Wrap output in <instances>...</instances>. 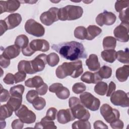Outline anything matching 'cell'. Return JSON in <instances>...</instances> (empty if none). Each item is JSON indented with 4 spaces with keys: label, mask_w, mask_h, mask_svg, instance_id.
Masks as SVG:
<instances>
[{
    "label": "cell",
    "mask_w": 129,
    "mask_h": 129,
    "mask_svg": "<svg viewBox=\"0 0 129 129\" xmlns=\"http://www.w3.org/2000/svg\"><path fill=\"white\" fill-rule=\"evenodd\" d=\"M51 48L63 58L72 61L80 58H86L88 56L84 45L82 43L77 41L54 44Z\"/></svg>",
    "instance_id": "1"
},
{
    "label": "cell",
    "mask_w": 129,
    "mask_h": 129,
    "mask_svg": "<svg viewBox=\"0 0 129 129\" xmlns=\"http://www.w3.org/2000/svg\"><path fill=\"white\" fill-rule=\"evenodd\" d=\"M83 73L82 62L80 60L69 62H64L59 66L55 70L56 76L59 79H63L68 76L77 78Z\"/></svg>",
    "instance_id": "2"
},
{
    "label": "cell",
    "mask_w": 129,
    "mask_h": 129,
    "mask_svg": "<svg viewBox=\"0 0 129 129\" xmlns=\"http://www.w3.org/2000/svg\"><path fill=\"white\" fill-rule=\"evenodd\" d=\"M83 13L81 7L68 5L59 9L58 19L61 21L75 20L81 18Z\"/></svg>",
    "instance_id": "3"
},
{
    "label": "cell",
    "mask_w": 129,
    "mask_h": 129,
    "mask_svg": "<svg viewBox=\"0 0 129 129\" xmlns=\"http://www.w3.org/2000/svg\"><path fill=\"white\" fill-rule=\"evenodd\" d=\"M69 104L74 117L80 120H88L90 117L89 111L85 108L80 100L76 97L69 99Z\"/></svg>",
    "instance_id": "4"
},
{
    "label": "cell",
    "mask_w": 129,
    "mask_h": 129,
    "mask_svg": "<svg viewBox=\"0 0 129 129\" xmlns=\"http://www.w3.org/2000/svg\"><path fill=\"white\" fill-rule=\"evenodd\" d=\"M80 99L82 104L91 111H96L99 108L100 105L99 99L89 92L82 93L80 95Z\"/></svg>",
    "instance_id": "5"
},
{
    "label": "cell",
    "mask_w": 129,
    "mask_h": 129,
    "mask_svg": "<svg viewBox=\"0 0 129 129\" xmlns=\"http://www.w3.org/2000/svg\"><path fill=\"white\" fill-rule=\"evenodd\" d=\"M25 29L27 33L36 37H42L45 34L44 27L34 19L28 20L25 24Z\"/></svg>",
    "instance_id": "6"
},
{
    "label": "cell",
    "mask_w": 129,
    "mask_h": 129,
    "mask_svg": "<svg viewBox=\"0 0 129 129\" xmlns=\"http://www.w3.org/2000/svg\"><path fill=\"white\" fill-rule=\"evenodd\" d=\"M110 96V101L113 105L122 107H128V93H125L123 90H118L114 91Z\"/></svg>",
    "instance_id": "7"
},
{
    "label": "cell",
    "mask_w": 129,
    "mask_h": 129,
    "mask_svg": "<svg viewBox=\"0 0 129 129\" xmlns=\"http://www.w3.org/2000/svg\"><path fill=\"white\" fill-rule=\"evenodd\" d=\"M15 112L16 115L25 123H32L36 120L35 114L32 110H29L25 105H21Z\"/></svg>",
    "instance_id": "8"
},
{
    "label": "cell",
    "mask_w": 129,
    "mask_h": 129,
    "mask_svg": "<svg viewBox=\"0 0 129 129\" xmlns=\"http://www.w3.org/2000/svg\"><path fill=\"white\" fill-rule=\"evenodd\" d=\"M100 111L104 119L109 123L119 119L120 117L119 111L115 108H112L108 104H103L100 107Z\"/></svg>",
    "instance_id": "9"
},
{
    "label": "cell",
    "mask_w": 129,
    "mask_h": 129,
    "mask_svg": "<svg viewBox=\"0 0 129 129\" xmlns=\"http://www.w3.org/2000/svg\"><path fill=\"white\" fill-rule=\"evenodd\" d=\"M58 8L52 7L47 11L42 13L40 16V20L41 23L46 26H50L54 22L57 21L59 20L58 16Z\"/></svg>",
    "instance_id": "10"
},
{
    "label": "cell",
    "mask_w": 129,
    "mask_h": 129,
    "mask_svg": "<svg viewBox=\"0 0 129 129\" xmlns=\"http://www.w3.org/2000/svg\"><path fill=\"white\" fill-rule=\"evenodd\" d=\"M116 19V17L114 13L104 11L96 17V23L100 26H103L104 25L110 26L115 23Z\"/></svg>",
    "instance_id": "11"
},
{
    "label": "cell",
    "mask_w": 129,
    "mask_h": 129,
    "mask_svg": "<svg viewBox=\"0 0 129 129\" xmlns=\"http://www.w3.org/2000/svg\"><path fill=\"white\" fill-rule=\"evenodd\" d=\"M128 24L121 23L115 27L113 31L116 40L121 42H126L128 41Z\"/></svg>",
    "instance_id": "12"
},
{
    "label": "cell",
    "mask_w": 129,
    "mask_h": 129,
    "mask_svg": "<svg viewBox=\"0 0 129 129\" xmlns=\"http://www.w3.org/2000/svg\"><path fill=\"white\" fill-rule=\"evenodd\" d=\"M49 91L55 93L56 96L60 99H67L70 95L69 90L60 83H55L51 85L49 87Z\"/></svg>",
    "instance_id": "13"
},
{
    "label": "cell",
    "mask_w": 129,
    "mask_h": 129,
    "mask_svg": "<svg viewBox=\"0 0 129 129\" xmlns=\"http://www.w3.org/2000/svg\"><path fill=\"white\" fill-rule=\"evenodd\" d=\"M21 3L19 1L9 0L0 1L1 14L4 12L13 13L16 11L20 6Z\"/></svg>",
    "instance_id": "14"
},
{
    "label": "cell",
    "mask_w": 129,
    "mask_h": 129,
    "mask_svg": "<svg viewBox=\"0 0 129 129\" xmlns=\"http://www.w3.org/2000/svg\"><path fill=\"white\" fill-rule=\"evenodd\" d=\"M47 56L44 53H41L31 60L32 68L35 73L41 72L44 70L47 63Z\"/></svg>",
    "instance_id": "15"
},
{
    "label": "cell",
    "mask_w": 129,
    "mask_h": 129,
    "mask_svg": "<svg viewBox=\"0 0 129 129\" xmlns=\"http://www.w3.org/2000/svg\"><path fill=\"white\" fill-rule=\"evenodd\" d=\"M31 48L34 51H47L49 49V43L44 39H34L29 44Z\"/></svg>",
    "instance_id": "16"
},
{
    "label": "cell",
    "mask_w": 129,
    "mask_h": 129,
    "mask_svg": "<svg viewBox=\"0 0 129 129\" xmlns=\"http://www.w3.org/2000/svg\"><path fill=\"white\" fill-rule=\"evenodd\" d=\"M7 24L8 29L10 30L15 28L20 24L22 21V17L18 13H13L7 16L4 20Z\"/></svg>",
    "instance_id": "17"
},
{
    "label": "cell",
    "mask_w": 129,
    "mask_h": 129,
    "mask_svg": "<svg viewBox=\"0 0 129 129\" xmlns=\"http://www.w3.org/2000/svg\"><path fill=\"white\" fill-rule=\"evenodd\" d=\"M75 119L70 109H60L57 113V120L61 124L67 123Z\"/></svg>",
    "instance_id": "18"
},
{
    "label": "cell",
    "mask_w": 129,
    "mask_h": 129,
    "mask_svg": "<svg viewBox=\"0 0 129 129\" xmlns=\"http://www.w3.org/2000/svg\"><path fill=\"white\" fill-rule=\"evenodd\" d=\"M81 80L83 82L87 84H96L101 81L102 79L100 77L98 72L93 73L87 71L83 74L81 77Z\"/></svg>",
    "instance_id": "19"
},
{
    "label": "cell",
    "mask_w": 129,
    "mask_h": 129,
    "mask_svg": "<svg viewBox=\"0 0 129 129\" xmlns=\"http://www.w3.org/2000/svg\"><path fill=\"white\" fill-rule=\"evenodd\" d=\"M20 48L17 45H12L7 47L2 53V55L8 59H13L17 57L20 53Z\"/></svg>",
    "instance_id": "20"
},
{
    "label": "cell",
    "mask_w": 129,
    "mask_h": 129,
    "mask_svg": "<svg viewBox=\"0 0 129 129\" xmlns=\"http://www.w3.org/2000/svg\"><path fill=\"white\" fill-rule=\"evenodd\" d=\"M86 64L91 71H97L100 68L98 56L95 54H91L89 55V58L86 60Z\"/></svg>",
    "instance_id": "21"
},
{
    "label": "cell",
    "mask_w": 129,
    "mask_h": 129,
    "mask_svg": "<svg viewBox=\"0 0 129 129\" xmlns=\"http://www.w3.org/2000/svg\"><path fill=\"white\" fill-rule=\"evenodd\" d=\"M18 70L19 72L28 74H34L36 73L32 68L31 61L25 60H21L18 63Z\"/></svg>",
    "instance_id": "22"
},
{
    "label": "cell",
    "mask_w": 129,
    "mask_h": 129,
    "mask_svg": "<svg viewBox=\"0 0 129 129\" xmlns=\"http://www.w3.org/2000/svg\"><path fill=\"white\" fill-rule=\"evenodd\" d=\"M129 73V66L128 64L124 65L118 68L115 73L116 78L120 82H123L128 78Z\"/></svg>",
    "instance_id": "23"
},
{
    "label": "cell",
    "mask_w": 129,
    "mask_h": 129,
    "mask_svg": "<svg viewBox=\"0 0 129 129\" xmlns=\"http://www.w3.org/2000/svg\"><path fill=\"white\" fill-rule=\"evenodd\" d=\"M34 128H44V129H51L56 128L54 122L53 120L48 119L46 117L42 118L40 122H37L34 126Z\"/></svg>",
    "instance_id": "24"
},
{
    "label": "cell",
    "mask_w": 129,
    "mask_h": 129,
    "mask_svg": "<svg viewBox=\"0 0 129 129\" xmlns=\"http://www.w3.org/2000/svg\"><path fill=\"white\" fill-rule=\"evenodd\" d=\"M101 57L106 62L112 63L117 58V52L114 49L104 50L102 51Z\"/></svg>",
    "instance_id": "25"
},
{
    "label": "cell",
    "mask_w": 129,
    "mask_h": 129,
    "mask_svg": "<svg viewBox=\"0 0 129 129\" xmlns=\"http://www.w3.org/2000/svg\"><path fill=\"white\" fill-rule=\"evenodd\" d=\"M87 35L86 39L92 40L102 32V29L96 25H89L86 29Z\"/></svg>",
    "instance_id": "26"
},
{
    "label": "cell",
    "mask_w": 129,
    "mask_h": 129,
    "mask_svg": "<svg viewBox=\"0 0 129 129\" xmlns=\"http://www.w3.org/2000/svg\"><path fill=\"white\" fill-rule=\"evenodd\" d=\"M43 84L44 82L42 78L38 76L29 78L25 82V86L29 88H37Z\"/></svg>",
    "instance_id": "27"
},
{
    "label": "cell",
    "mask_w": 129,
    "mask_h": 129,
    "mask_svg": "<svg viewBox=\"0 0 129 129\" xmlns=\"http://www.w3.org/2000/svg\"><path fill=\"white\" fill-rule=\"evenodd\" d=\"M1 114L0 120H5V119L8 117H10L12 114L14 109L7 104H4L1 106Z\"/></svg>",
    "instance_id": "28"
},
{
    "label": "cell",
    "mask_w": 129,
    "mask_h": 129,
    "mask_svg": "<svg viewBox=\"0 0 129 129\" xmlns=\"http://www.w3.org/2000/svg\"><path fill=\"white\" fill-rule=\"evenodd\" d=\"M116 45V40L112 36H106L103 40V46L104 50L114 49Z\"/></svg>",
    "instance_id": "29"
},
{
    "label": "cell",
    "mask_w": 129,
    "mask_h": 129,
    "mask_svg": "<svg viewBox=\"0 0 129 129\" xmlns=\"http://www.w3.org/2000/svg\"><path fill=\"white\" fill-rule=\"evenodd\" d=\"M22 102V97L11 96L7 104L11 106L15 111L21 106Z\"/></svg>",
    "instance_id": "30"
},
{
    "label": "cell",
    "mask_w": 129,
    "mask_h": 129,
    "mask_svg": "<svg viewBox=\"0 0 129 129\" xmlns=\"http://www.w3.org/2000/svg\"><path fill=\"white\" fill-rule=\"evenodd\" d=\"M15 44L20 48L22 49L25 48L29 44V39L28 37L24 34L20 35L16 37Z\"/></svg>",
    "instance_id": "31"
},
{
    "label": "cell",
    "mask_w": 129,
    "mask_h": 129,
    "mask_svg": "<svg viewBox=\"0 0 129 129\" xmlns=\"http://www.w3.org/2000/svg\"><path fill=\"white\" fill-rule=\"evenodd\" d=\"M108 88V85L106 83L102 81H100L96 83L94 87V91L97 94L103 96L106 94Z\"/></svg>",
    "instance_id": "32"
},
{
    "label": "cell",
    "mask_w": 129,
    "mask_h": 129,
    "mask_svg": "<svg viewBox=\"0 0 129 129\" xmlns=\"http://www.w3.org/2000/svg\"><path fill=\"white\" fill-rule=\"evenodd\" d=\"M116 58L119 62L128 64L129 63L128 48H126L124 51L122 50L118 51L117 52Z\"/></svg>",
    "instance_id": "33"
},
{
    "label": "cell",
    "mask_w": 129,
    "mask_h": 129,
    "mask_svg": "<svg viewBox=\"0 0 129 129\" xmlns=\"http://www.w3.org/2000/svg\"><path fill=\"white\" fill-rule=\"evenodd\" d=\"M72 127L73 129H90L91 126L90 122L88 120H79L75 121L72 124Z\"/></svg>",
    "instance_id": "34"
},
{
    "label": "cell",
    "mask_w": 129,
    "mask_h": 129,
    "mask_svg": "<svg viewBox=\"0 0 129 129\" xmlns=\"http://www.w3.org/2000/svg\"><path fill=\"white\" fill-rule=\"evenodd\" d=\"M25 90V87L22 85H17L11 87L10 89L11 96L22 97V95Z\"/></svg>",
    "instance_id": "35"
},
{
    "label": "cell",
    "mask_w": 129,
    "mask_h": 129,
    "mask_svg": "<svg viewBox=\"0 0 129 129\" xmlns=\"http://www.w3.org/2000/svg\"><path fill=\"white\" fill-rule=\"evenodd\" d=\"M87 35L86 28L83 26H78L76 27L74 30V36L75 38L84 40L86 39Z\"/></svg>",
    "instance_id": "36"
},
{
    "label": "cell",
    "mask_w": 129,
    "mask_h": 129,
    "mask_svg": "<svg viewBox=\"0 0 129 129\" xmlns=\"http://www.w3.org/2000/svg\"><path fill=\"white\" fill-rule=\"evenodd\" d=\"M98 73L102 79L109 78L112 75V69L107 66H103L100 68Z\"/></svg>",
    "instance_id": "37"
},
{
    "label": "cell",
    "mask_w": 129,
    "mask_h": 129,
    "mask_svg": "<svg viewBox=\"0 0 129 129\" xmlns=\"http://www.w3.org/2000/svg\"><path fill=\"white\" fill-rule=\"evenodd\" d=\"M34 108L37 110L43 109L46 105L45 100L41 97H37L32 103Z\"/></svg>",
    "instance_id": "38"
},
{
    "label": "cell",
    "mask_w": 129,
    "mask_h": 129,
    "mask_svg": "<svg viewBox=\"0 0 129 129\" xmlns=\"http://www.w3.org/2000/svg\"><path fill=\"white\" fill-rule=\"evenodd\" d=\"M59 61V57L57 54L55 52H52L47 56V63L50 67L56 66Z\"/></svg>",
    "instance_id": "39"
},
{
    "label": "cell",
    "mask_w": 129,
    "mask_h": 129,
    "mask_svg": "<svg viewBox=\"0 0 129 129\" xmlns=\"http://www.w3.org/2000/svg\"><path fill=\"white\" fill-rule=\"evenodd\" d=\"M86 89V85L81 82L75 83L72 87V91L75 94H78L84 92Z\"/></svg>",
    "instance_id": "40"
},
{
    "label": "cell",
    "mask_w": 129,
    "mask_h": 129,
    "mask_svg": "<svg viewBox=\"0 0 129 129\" xmlns=\"http://www.w3.org/2000/svg\"><path fill=\"white\" fill-rule=\"evenodd\" d=\"M128 1H117L115 4V9L117 12H120L124 8L128 7Z\"/></svg>",
    "instance_id": "41"
},
{
    "label": "cell",
    "mask_w": 129,
    "mask_h": 129,
    "mask_svg": "<svg viewBox=\"0 0 129 129\" xmlns=\"http://www.w3.org/2000/svg\"><path fill=\"white\" fill-rule=\"evenodd\" d=\"M38 93L36 90H31L29 91L26 94V99L28 102L32 103L33 100L38 96Z\"/></svg>",
    "instance_id": "42"
},
{
    "label": "cell",
    "mask_w": 129,
    "mask_h": 129,
    "mask_svg": "<svg viewBox=\"0 0 129 129\" xmlns=\"http://www.w3.org/2000/svg\"><path fill=\"white\" fill-rule=\"evenodd\" d=\"M119 18L121 21V23L128 24V8L122 10L119 12Z\"/></svg>",
    "instance_id": "43"
},
{
    "label": "cell",
    "mask_w": 129,
    "mask_h": 129,
    "mask_svg": "<svg viewBox=\"0 0 129 129\" xmlns=\"http://www.w3.org/2000/svg\"><path fill=\"white\" fill-rule=\"evenodd\" d=\"M57 111V109L55 108L50 107L47 110L45 117L50 120H54L56 118Z\"/></svg>",
    "instance_id": "44"
},
{
    "label": "cell",
    "mask_w": 129,
    "mask_h": 129,
    "mask_svg": "<svg viewBox=\"0 0 129 129\" xmlns=\"http://www.w3.org/2000/svg\"><path fill=\"white\" fill-rule=\"evenodd\" d=\"M10 93L9 92V91L7 90L2 88L1 89V97H0L1 102H6L7 101H8L10 97Z\"/></svg>",
    "instance_id": "45"
},
{
    "label": "cell",
    "mask_w": 129,
    "mask_h": 129,
    "mask_svg": "<svg viewBox=\"0 0 129 129\" xmlns=\"http://www.w3.org/2000/svg\"><path fill=\"white\" fill-rule=\"evenodd\" d=\"M26 77V74L20 72H18L14 75L15 83L17 84L24 81Z\"/></svg>",
    "instance_id": "46"
},
{
    "label": "cell",
    "mask_w": 129,
    "mask_h": 129,
    "mask_svg": "<svg viewBox=\"0 0 129 129\" xmlns=\"http://www.w3.org/2000/svg\"><path fill=\"white\" fill-rule=\"evenodd\" d=\"M4 82L8 85H12L15 83L14 75L11 73L7 74L3 79Z\"/></svg>",
    "instance_id": "47"
},
{
    "label": "cell",
    "mask_w": 129,
    "mask_h": 129,
    "mask_svg": "<svg viewBox=\"0 0 129 129\" xmlns=\"http://www.w3.org/2000/svg\"><path fill=\"white\" fill-rule=\"evenodd\" d=\"M11 126L13 129H22L24 126V122L20 119H16L12 122Z\"/></svg>",
    "instance_id": "48"
},
{
    "label": "cell",
    "mask_w": 129,
    "mask_h": 129,
    "mask_svg": "<svg viewBox=\"0 0 129 129\" xmlns=\"http://www.w3.org/2000/svg\"><path fill=\"white\" fill-rule=\"evenodd\" d=\"M112 128L114 129H122L123 127V122L119 119H117L110 123Z\"/></svg>",
    "instance_id": "49"
},
{
    "label": "cell",
    "mask_w": 129,
    "mask_h": 129,
    "mask_svg": "<svg viewBox=\"0 0 129 129\" xmlns=\"http://www.w3.org/2000/svg\"><path fill=\"white\" fill-rule=\"evenodd\" d=\"M36 90L37 91L39 95L41 96L44 95L47 92L48 86L46 83H44V84H42L41 86H40L37 88H36Z\"/></svg>",
    "instance_id": "50"
},
{
    "label": "cell",
    "mask_w": 129,
    "mask_h": 129,
    "mask_svg": "<svg viewBox=\"0 0 129 129\" xmlns=\"http://www.w3.org/2000/svg\"><path fill=\"white\" fill-rule=\"evenodd\" d=\"M10 64V59L4 56L2 54L0 55V65L4 68H7Z\"/></svg>",
    "instance_id": "51"
},
{
    "label": "cell",
    "mask_w": 129,
    "mask_h": 129,
    "mask_svg": "<svg viewBox=\"0 0 129 129\" xmlns=\"http://www.w3.org/2000/svg\"><path fill=\"white\" fill-rule=\"evenodd\" d=\"M116 89V85L113 82H110L109 86H108L107 91L106 92V96L107 97H110L111 94L115 91Z\"/></svg>",
    "instance_id": "52"
},
{
    "label": "cell",
    "mask_w": 129,
    "mask_h": 129,
    "mask_svg": "<svg viewBox=\"0 0 129 129\" xmlns=\"http://www.w3.org/2000/svg\"><path fill=\"white\" fill-rule=\"evenodd\" d=\"M22 52L24 55L26 56H30L33 54L34 53L35 51H34L30 47L29 44L25 48L22 49Z\"/></svg>",
    "instance_id": "53"
},
{
    "label": "cell",
    "mask_w": 129,
    "mask_h": 129,
    "mask_svg": "<svg viewBox=\"0 0 129 129\" xmlns=\"http://www.w3.org/2000/svg\"><path fill=\"white\" fill-rule=\"evenodd\" d=\"M94 128L95 129L97 128H106L107 129L108 128V126L105 124L101 120H96L94 123Z\"/></svg>",
    "instance_id": "54"
},
{
    "label": "cell",
    "mask_w": 129,
    "mask_h": 129,
    "mask_svg": "<svg viewBox=\"0 0 129 129\" xmlns=\"http://www.w3.org/2000/svg\"><path fill=\"white\" fill-rule=\"evenodd\" d=\"M0 26H1V35L2 36L8 29V27L5 21L1 20L0 21Z\"/></svg>",
    "instance_id": "55"
}]
</instances>
